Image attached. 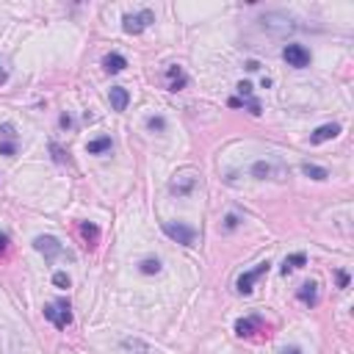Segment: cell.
Wrapping results in <instances>:
<instances>
[{
	"mask_svg": "<svg viewBox=\"0 0 354 354\" xmlns=\"http://www.w3.org/2000/svg\"><path fill=\"white\" fill-rule=\"evenodd\" d=\"M58 122H61V127H64V130H69V127L75 125V122H72V116H69V114H61V119H58Z\"/></svg>",
	"mask_w": 354,
	"mask_h": 354,
	"instance_id": "cell-30",
	"label": "cell"
},
{
	"mask_svg": "<svg viewBox=\"0 0 354 354\" xmlns=\"http://www.w3.org/2000/svg\"><path fill=\"white\" fill-rule=\"evenodd\" d=\"M302 172H304V177H310V180H318V183L329 177L327 169L318 166V163H310V161H304V163H302Z\"/></svg>",
	"mask_w": 354,
	"mask_h": 354,
	"instance_id": "cell-16",
	"label": "cell"
},
{
	"mask_svg": "<svg viewBox=\"0 0 354 354\" xmlns=\"http://www.w3.org/2000/svg\"><path fill=\"white\" fill-rule=\"evenodd\" d=\"M244 67L249 69V72H257V69H260V61H255V58H249V61H246Z\"/></svg>",
	"mask_w": 354,
	"mask_h": 354,
	"instance_id": "cell-31",
	"label": "cell"
},
{
	"mask_svg": "<svg viewBox=\"0 0 354 354\" xmlns=\"http://www.w3.org/2000/svg\"><path fill=\"white\" fill-rule=\"evenodd\" d=\"M45 318L50 324H56L58 329H64V327H69V324H72V313H69V304L67 302L45 304Z\"/></svg>",
	"mask_w": 354,
	"mask_h": 354,
	"instance_id": "cell-9",
	"label": "cell"
},
{
	"mask_svg": "<svg viewBox=\"0 0 354 354\" xmlns=\"http://www.w3.org/2000/svg\"><path fill=\"white\" fill-rule=\"evenodd\" d=\"M50 152H53V161H56V163H69V155L56 144V141H50Z\"/></svg>",
	"mask_w": 354,
	"mask_h": 354,
	"instance_id": "cell-21",
	"label": "cell"
},
{
	"mask_svg": "<svg viewBox=\"0 0 354 354\" xmlns=\"http://www.w3.org/2000/svg\"><path fill=\"white\" fill-rule=\"evenodd\" d=\"M0 133H3L9 141H14V139H17V133H14V125H11V122H3V125H0Z\"/></svg>",
	"mask_w": 354,
	"mask_h": 354,
	"instance_id": "cell-26",
	"label": "cell"
},
{
	"mask_svg": "<svg viewBox=\"0 0 354 354\" xmlns=\"http://www.w3.org/2000/svg\"><path fill=\"white\" fill-rule=\"evenodd\" d=\"M241 105H244V103H241V97H230V108H241Z\"/></svg>",
	"mask_w": 354,
	"mask_h": 354,
	"instance_id": "cell-36",
	"label": "cell"
},
{
	"mask_svg": "<svg viewBox=\"0 0 354 354\" xmlns=\"http://www.w3.org/2000/svg\"><path fill=\"white\" fill-rule=\"evenodd\" d=\"M108 100H111V108H114V111H127L130 94H127V88H125V86H111Z\"/></svg>",
	"mask_w": 354,
	"mask_h": 354,
	"instance_id": "cell-11",
	"label": "cell"
},
{
	"mask_svg": "<svg viewBox=\"0 0 354 354\" xmlns=\"http://www.w3.org/2000/svg\"><path fill=\"white\" fill-rule=\"evenodd\" d=\"M152 22H155V14H152L150 9H141V11H136V14H125V17H122V31L130 33V36H139V33L147 31Z\"/></svg>",
	"mask_w": 354,
	"mask_h": 354,
	"instance_id": "cell-4",
	"label": "cell"
},
{
	"mask_svg": "<svg viewBox=\"0 0 354 354\" xmlns=\"http://www.w3.org/2000/svg\"><path fill=\"white\" fill-rule=\"evenodd\" d=\"M0 155H6V158L17 155V141H0Z\"/></svg>",
	"mask_w": 354,
	"mask_h": 354,
	"instance_id": "cell-24",
	"label": "cell"
},
{
	"mask_svg": "<svg viewBox=\"0 0 354 354\" xmlns=\"http://www.w3.org/2000/svg\"><path fill=\"white\" fill-rule=\"evenodd\" d=\"M282 58H285V64H288V67H293V69L310 67V50L304 45H296V42L282 47Z\"/></svg>",
	"mask_w": 354,
	"mask_h": 354,
	"instance_id": "cell-6",
	"label": "cell"
},
{
	"mask_svg": "<svg viewBox=\"0 0 354 354\" xmlns=\"http://www.w3.org/2000/svg\"><path fill=\"white\" fill-rule=\"evenodd\" d=\"M127 67V58L122 56V53H108V56L103 58V69L108 75H116V72H122V69Z\"/></svg>",
	"mask_w": 354,
	"mask_h": 354,
	"instance_id": "cell-13",
	"label": "cell"
},
{
	"mask_svg": "<svg viewBox=\"0 0 354 354\" xmlns=\"http://www.w3.org/2000/svg\"><path fill=\"white\" fill-rule=\"evenodd\" d=\"M338 133H340V125H338V122H329V125H321L318 130H313V136H310V144H324V141L335 139Z\"/></svg>",
	"mask_w": 354,
	"mask_h": 354,
	"instance_id": "cell-12",
	"label": "cell"
},
{
	"mask_svg": "<svg viewBox=\"0 0 354 354\" xmlns=\"http://www.w3.org/2000/svg\"><path fill=\"white\" fill-rule=\"evenodd\" d=\"M338 282H340V288H346L349 285V274H346V271H338Z\"/></svg>",
	"mask_w": 354,
	"mask_h": 354,
	"instance_id": "cell-33",
	"label": "cell"
},
{
	"mask_svg": "<svg viewBox=\"0 0 354 354\" xmlns=\"http://www.w3.org/2000/svg\"><path fill=\"white\" fill-rule=\"evenodd\" d=\"M139 271L141 274H158V271H161V260H158V257H144V260L139 263Z\"/></svg>",
	"mask_w": 354,
	"mask_h": 354,
	"instance_id": "cell-19",
	"label": "cell"
},
{
	"mask_svg": "<svg viewBox=\"0 0 354 354\" xmlns=\"http://www.w3.org/2000/svg\"><path fill=\"white\" fill-rule=\"evenodd\" d=\"M260 22L266 31H271L274 36H285V33H293L299 28L296 20L291 14H285V11H269V14L260 17Z\"/></svg>",
	"mask_w": 354,
	"mask_h": 354,
	"instance_id": "cell-3",
	"label": "cell"
},
{
	"mask_svg": "<svg viewBox=\"0 0 354 354\" xmlns=\"http://www.w3.org/2000/svg\"><path fill=\"white\" fill-rule=\"evenodd\" d=\"M238 224H241V222H238V216H235V213H230L227 219H224V230H235Z\"/></svg>",
	"mask_w": 354,
	"mask_h": 354,
	"instance_id": "cell-29",
	"label": "cell"
},
{
	"mask_svg": "<svg viewBox=\"0 0 354 354\" xmlns=\"http://www.w3.org/2000/svg\"><path fill=\"white\" fill-rule=\"evenodd\" d=\"M280 354H304V351L299 349V346H285V349H282Z\"/></svg>",
	"mask_w": 354,
	"mask_h": 354,
	"instance_id": "cell-34",
	"label": "cell"
},
{
	"mask_svg": "<svg viewBox=\"0 0 354 354\" xmlns=\"http://www.w3.org/2000/svg\"><path fill=\"white\" fill-rule=\"evenodd\" d=\"M269 269H271V263L263 260V263H257V269H252V271H246V274H241L238 282H235V291H238L241 296H249V293H252V285H255V282L260 280L263 274H269Z\"/></svg>",
	"mask_w": 354,
	"mask_h": 354,
	"instance_id": "cell-8",
	"label": "cell"
},
{
	"mask_svg": "<svg viewBox=\"0 0 354 354\" xmlns=\"http://www.w3.org/2000/svg\"><path fill=\"white\" fill-rule=\"evenodd\" d=\"M111 147H114L111 136H100V139H94V141L86 144V152L88 155H103V152H111Z\"/></svg>",
	"mask_w": 354,
	"mask_h": 354,
	"instance_id": "cell-15",
	"label": "cell"
},
{
	"mask_svg": "<svg viewBox=\"0 0 354 354\" xmlns=\"http://www.w3.org/2000/svg\"><path fill=\"white\" fill-rule=\"evenodd\" d=\"M186 86H188V78L183 75V78H177V80L169 83V92H180V88H186Z\"/></svg>",
	"mask_w": 354,
	"mask_h": 354,
	"instance_id": "cell-27",
	"label": "cell"
},
{
	"mask_svg": "<svg viewBox=\"0 0 354 354\" xmlns=\"http://www.w3.org/2000/svg\"><path fill=\"white\" fill-rule=\"evenodd\" d=\"M260 327H263V318H260V316L238 318V321H235V335H241V338H249V335H255Z\"/></svg>",
	"mask_w": 354,
	"mask_h": 354,
	"instance_id": "cell-10",
	"label": "cell"
},
{
	"mask_svg": "<svg viewBox=\"0 0 354 354\" xmlns=\"http://www.w3.org/2000/svg\"><path fill=\"white\" fill-rule=\"evenodd\" d=\"M147 127H150V130L163 133V130H166V119H163V116H150V119H147Z\"/></svg>",
	"mask_w": 354,
	"mask_h": 354,
	"instance_id": "cell-23",
	"label": "cell"
},
{
	"mask_svg": "<svg viewBox=\"0 0 354 354\" xmlns=\"http://www.w3.org/2000/svg\"><path fill=\"white\" fill-rule=\"evenodd\" d=\"M249 174L255 177V180L282 183V180H288V177H291V169H288L282 161H277V158H260V161H255L249 166Z\"/></svg>",
	"mask_w": 354,
	"mask_h": 354,
	"instance_id": "cell-2",
	"label": "cell"
},
{
	"mask_svg": "<svg viewBox=\"0 0 354 354\" xmlns=\"http://www.w3.org/2000/svg\"><path fill=\"white\" fill-rule=\"evenodd\" d=\"M199 177L202 174H199V169H194V166L177 169V172L169 177V194H172V197H180V199L191 197L199 186Z\"/></svg>",
	"mask_w": 354,
	"mask_h": 354,
	"instance_id": "cell-1",
	"label": "cell"
},
{
	"mask_svg": "<svg viewBox=\"0 0 354 354\" xmlns=\"http://www.w3.org/2000/svg\"><path fill=\"white\" fill-rule=\"evenodd\" d=\"M6 249H9V235H6V233H0V255H3Z\"/></svg>",
	"mask_w": 354,
	"mask_h": 354,
	"instance_id": "cell-32",
	"label": "cell"
},
{
	"mask_svg": "<svg viewBox=\"0 0 354 354\" xmlns=\"http://www.w3.org/2000/svg\"><path fill=\"white\" fill-rule=\"evenodd\" d=\"M307 263V255H304V252H296V255H288L285 257V263H282V274H291L293 269H302V266Z\"/></svg>",
	"mask_w": 354,
	"mask_h": 354,
	"instance_id": "cell-17",
	"label": "cell"
},
{
	"mask_svg": "<svg viewBox=\"0 0 354 354\" xmlns=\"http://www.w3.org/2000/svg\"><path fill=\"white\" fill-rule=\"evenodd\" d=\"M122 349L130 351V354H150V346H147L144 340H139V338H125L122 340Z\"/></svg>",
	"mask_w": 354,
	"mask_h": 354,
	"instance_id": "cell-18",
	"label": "cell"
},
{
	"mask_svg": "<svg viewBox=\"0 0 354 354\" xmlns=\"http://www.w3.org/2000/svg\"><path fill=\"white\" fill-rule=\"evenodd\" d=\"M53 285H56V288H69V285H72V280H69L67 271H56V274H53Z\"/></svg>",
	"mask_w": 354,
	"mask_h": 354,
	"instance_id": "cell-22",
	"label": "cell"
},
{
	"mask_svg": "<svg viewBox=\"0 0 354 354\" xmlns=\"http://www.w3.org/2000/svg\"><path fill=\"white\" fill-rule=\"evenodd\" d=\"M235 88H238V94H241V100H246V97H252V83H249V80H241V83H238V86H235Z\"/></svg>",
	"mask_w": 354,
	"mask_h": 354,
	"instance_id": "cell-25",
	"label": "cell"
},
{
	"mask_svg": "<svg viewBox=\"0 0 354 354\" xmlns=\"http://www.w3.org/2000/svg\"><path fill=\"white\" fill-rule=\"evenodd\" d=\"M6 80H9V69H6V67H3V64H0V86H3V83H6Z\"/></svg>",
	"mask_w": 354,
	"mask_h": 354,
	"instance_id": "cell-35",
	"label": "cell"
},
{
	"mask_svg": "<svg viewBox=\"0 0 354 354\" xmlns=\"http://www.w3.org/2000/svg\"><path fill=\"white\" fill-rule=\"evenodd\" d=\"M161 230L166 238H172L183 246H194V241H197V230L188 227V224H180V222H163Z\"/></svg>",
	"mask_w": 354,
	"mask_h": 354,
	"instance_id": "cell-5",
	"label": "cell"
},
{
	"mask_svg": "<svg viewBox=\"0 0 354 354\" xmlns=\"http://www.w3.org/2000/svg\"><path fill=\"white\" fill-rule=\"evenodd\" d=\"M183 75H186V72H183V69L177 67V64H174V67H169V69H166V78H169V80H177V78H183Z\"/></svg>",
	"mask_w": 354,
	"mask_h": 354,
	"instance_id": "cell-28",
	"label": "cell"
},
{
	"mask_svg": "<svg viewBox=\"0 0 354 354\" xmlns=\"http://www.w3.org/2000/svg\"><path fill=\"white\" fill-rule=\"evenodd\" d=\"M299 302L302 304H307V307H316V302H318V285L316 282H302V288H299Z\"/></svg>",
	"mask_w": 354,
	"mask_h": 354,
	"instance_id": "cell-14",
	"label": "cell"
},
{
	"mask_svg": "<svg viewBox=\"0 0 354 354\" xmlns=\"http://www.w3.org/2000/svg\"><path fill=\"white\" fill-rule=\"evenodd\" d=\"M33 249H36L39 255H45V260H56V257L64 255V246L56 235H36V238H33Z\"/></svg>",
	"mask_w": 354,
	"mask_h": 354,
	"instance_id": "cell-7",
	"label": "cell"
},
{
	"mask_svg": "<svg viewBox=\"0 0 354 354\" xmlns=\"http://www.w3.org/2000/svg\"><path fill=\"white\" fill-rule=\"evenodd\" d=\"M80 235H83V238L88 241V244H94V241L100 238V230L94 227V224H88V222H83L80 224Z\"/></svg>",
	"mask_w": 354,
	"mask_h": 354,
	"instance_id": "cell-20",
	"label": "cell"
}]
</instances>
